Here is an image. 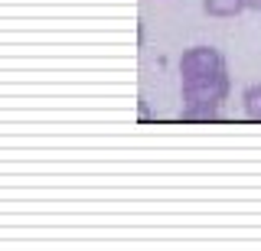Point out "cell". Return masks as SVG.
I'll return each mask as SVG.
<instances>
[{"label":"cell","instance_id":"cell-1","mask_svg":"<svg viewBox=\"0 0 261 251\" xmlns=\"http://www.w3.org/2000/svg\"><path fill=\"white\" fill-rule=\"evenodd\" d=\"M232 92V78L225 72L206 78H186L183 82V118H216L219 108L228 101Z\"/></svg>","mask_w":261,"mask_h":251},{"label":"cell","instance_id":"cell-2","mask_svg":"<svg viewBox=\"0 0 261 251\" xmlns=\"http://www.w3.org/2000/svg\"><path fill=\"white\" fill-rule=\"evenodd\" d=\"M216 72H225V55L216 49V46H193L179 55V78H206L216 75Z\"/></svg>","mask_w":261,"mask_h":251},{"label":"cell","instance_id":"cell-3","mask_svg":"<svg viewBox=\"0 0 261 251\" xmlns=\"http://www.w3.org/2000/svg\"><path fill=\"white\" fill-rule=\"evenodd\" d=\"M202 10L209 17L228 20V17H239L242 10H248V0H202Z\"/></svg>","mask_w":261,"mask_h":251},{"label":"cell","instance_id":"cell-4","mask_svg":"<svg viewBox=\"0 0 261 251\" xmlns=\"http://www.w3.org/2000/svg\"><path fill=\"white\" fill-rule=\"evenodd\" d=\"M242 108L251 121H261V82L258 85H248L242 92Z\"/></svg>","mask_w":261,"mask_h":251},{"label":"cell","instance_id":"cell-5","mask_svg":"<svg viewBox=\"0 0 261 251\" xmlns=\"http://www.w3.org/2000/svg\"><path fill=\"white\" fill-rule=\"evenodd\" d=\"M248 10H255V13H261V0H248Z\"/></svg>","mask_w":261,"mask_h":251}]
</instances>
